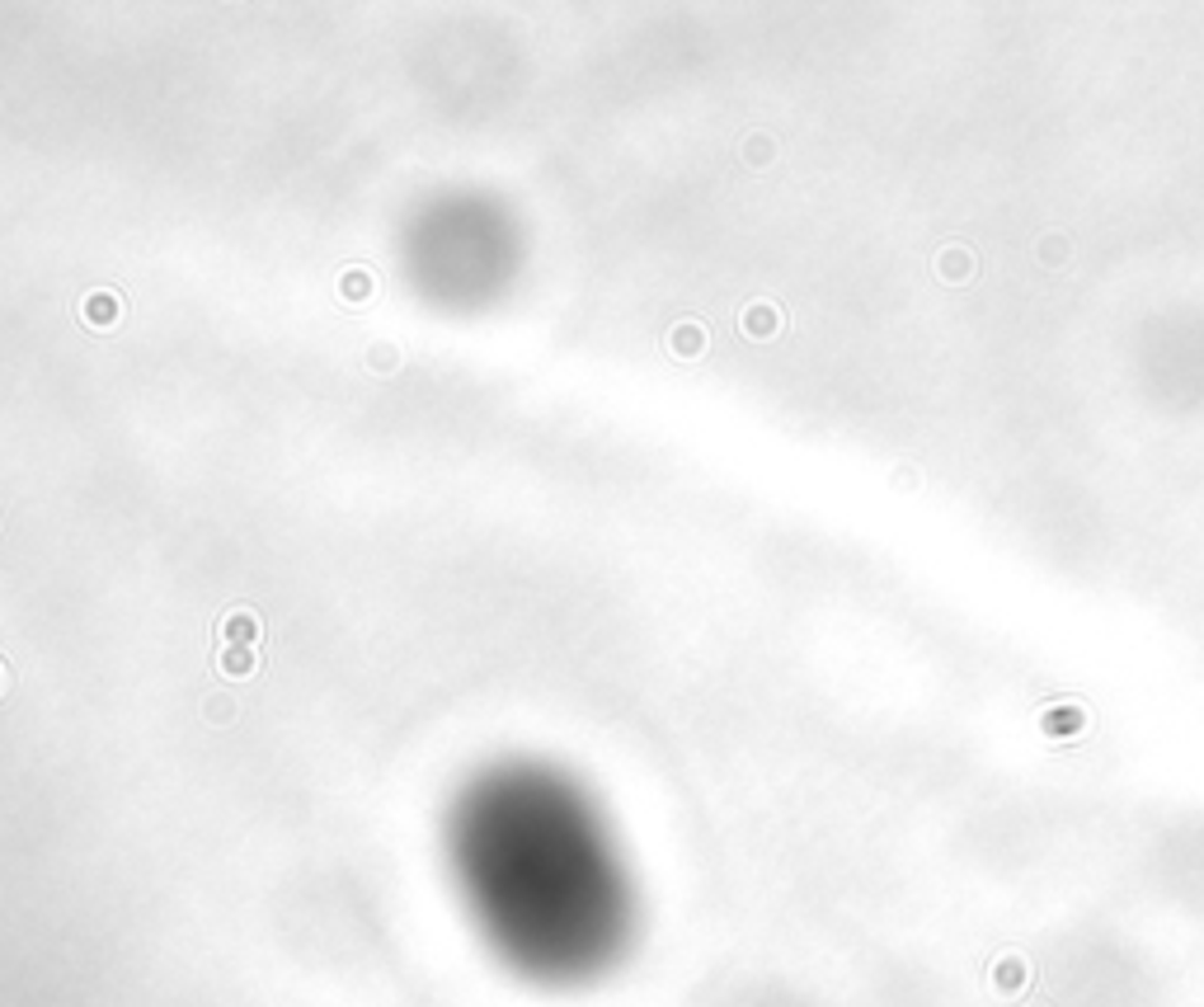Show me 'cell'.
<instances>
[{"label":"cell","instance_id":"obj_1","mask_svg":"<svg viewBox=\"0 0 1204 1007\" xmlns=\"http://www.w3.org/2000/svg\"><path fill=\"white\" fill-rule=\"evenodd\" d=\"M259 631H264V627H259V617L250 608L226 612V621H221V640H226V646H255Z\"/></svg>","mask_w":1204,"mask_h":1007},{"label":"cell","instance_id":"obj_5","mask_svg":"<svg viewBox=\"0 0 1204 1007\" xmlns=\"http://www.w3.org/2000/svg\"><path fill=\"white\" fill-rule=\"evenodd\" d=\"M702 344H706L702 325H677V330H673V354H696Z\"/></svg>","mask_w":1204,"mask_h":1007},{"label":"cell","instance_id":"obj_6","mask_svg":"<svg viewBox=\"0 0 1204 1007\" xmlns=\"http://www.w3.org/2000/svg\"><path fill=\"white\" fill-rule=\"evenodd\" d=\"M372 292V278L368 274H343V297L349 301H362Z\"/></svg>","mask_w":1204,"mask_h":1007},{"label":"cell","instance_id":"obj_4","mask_svg":"<svg viewBox=\"0 0 1204 1007\" xmlns=\"http://www.w3.org/2000/svg\"><path fill=\"white\" fill-rule=\"evenodd\" d=\"M744 330H748V335H757V339L772 335V330H776V311L772 307H748L744 311Z\"/></svg>","mask_w":1204,"mask_h":1007},{"label":"cell","instance_id":"obj_2","mask_svg":"<svg viewBox=\"0 0 1204 1007\" xmlns=\"http://www.w3.org/2000/svg\"><path fill=\"white\" fill-rule=\"evenodd\" d=\"M80 311H85L90 325L108 330V325H114V316H118V297H114V292H90V297L80 301Z\"/></svg>","mask_w":1204,"mask_h":1007},{"label":"cell","instance_id":"obj_3","mask_svg":"<svg viewBox=\"0 0 1204 1007\" xmlns=\"http://www.w3.org/2000/svg\"><path fill=\"white\" fill-rule=\"evenodd\" d=\"M221 673H226V678H250V673H255V650L250 646H221Z\"/></svg>","mask_w":1204,"mask_h":1007}]
</instances>
